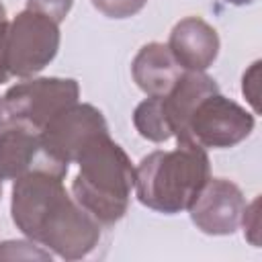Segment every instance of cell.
<instances>
[{"label": "cell", "mask_w": 262, "mask_h": 262, "mask_svg": "<svg viewBox=\"0 0 262 262\" xmlns=\"http://www.w3.org/2000/svg\"><path fill=\"white\" fill-rule=\"evenodd\" d=\"M80 174L100 176V180L76 178L74 190L78 194L80 205H84L102 221L119 219L125 211L129 186L133 184L131 168L119 145L108 141L106 133L102 131L86 143L80 154Z\"/></svg>", "instance_id": "cell-2"}, {"label": "cell", "mask_w": 262, "mask_h": 262, "mask_svg": "<svg viewBox=\"0 0 262 262\" xmlns=\"http://www.w3.org/2000/svg\"><path fill=\"white\" fill-rule=\"evenodd\" d=\"M37 4V6H45L47 10H51L55 14V18H61L70 6L72 0H31V4Z\"/></svg>", "instance_id": "cell-3"}, {"label": "cell", "mask_w": 262, "mask_h": 262, "mask_svg": "<svg viewBox=\"0 0 262 262\" xmlns=\"http://www.w3.org/2000/svg\"><path fill=\"white\" fill-rule=\"evenodd\" d=\"M207 158L192 141H182V147L172 154H151L137 170V192L141 203L176 211L199 201L205 184Z\"/></svg>", "instance_id": "cell-1"}, {"label": "cell", "mask_w": 262, "mask_h": 262, "mask_svg": "<svg viewBox=\"0 0 262 262\" xmlns=\"http://www.w3.org/2000/svg\"><path fill=\"white\" fill-rule=\"evenodd\" d=\"M0 8H2V4H0ZM4 29H6V27H4ZM4 29H0V35H2V31H4Z\"/></svg>", "instance_id": "cell-4"}]
</instances>
